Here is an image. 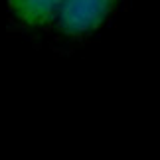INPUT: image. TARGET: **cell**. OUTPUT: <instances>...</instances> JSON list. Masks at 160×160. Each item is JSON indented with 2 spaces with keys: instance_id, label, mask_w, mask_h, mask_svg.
<instances>
[{
  "instance_id": "2",
  "label": "cell",
  "mask_w": 160,
  "mask_h": 160,
  "mask_svg": "<svg viewBox=\"0 0 160 160\" xmlns=\"http://www.w3.org/2000/svg\"><path fill=\"white\" fill-rule=\"evenodd\" d=\"M14 16L26 26H44L58 16L63 0H8Z\"/></svg>"
},
{
  "instance_id": "1",
  "label": "cell",
  "mask_w": 160,
  "mask_h": 160,
  "mask_svg": "<svg viewBox=\"0 0 160 160\" xmlns=\"http://www.w3.org/2000/svg\"><path fill=\"white\" fill-rule=\"evenodd\" d=\"M119 0H63L58 12V26L65 36L79 38L107 22Z\"/></svg>"
}]
</instances>
